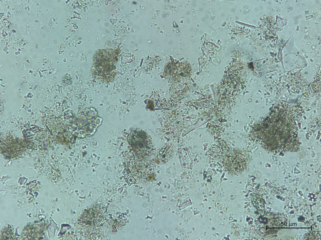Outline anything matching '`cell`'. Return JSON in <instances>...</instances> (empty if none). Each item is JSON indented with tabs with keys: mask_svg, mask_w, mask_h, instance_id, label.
Returning <instances> with one entry per match:
<instances>
[{
	"mask_svg": "<svg viewBox=\"0 0 321 240\" xmlns=\"http://www.w3.org/2000/svg\"><path fill=\"white\" fill-rule=\"evenodd\" d=\"M250 155L239 149L234 148L225 157L224 167L231 175H237L243 172L246 168L250 161Z\"/></svg>",
	"mask_w": 321,
	"mask_h": 240,
	"instance_id": "4",
	"label": "cell"
},
{
	"mask_svg": "<svg viewBox=\"0 0 321 240\" xmlns=\"http://www.w3.org/2000/svg\"><path fill=\"white\" fill-rule=\"evenodd\" d=\"M192 69L189 64L182 62H170L164 71L165 78L172 83L186 80L190 78Z\"/></svg>",
	"mask_w": 321,
	"mask_h": 240,
	"instance_id": "5",
	"label": "cell"
},
{
	"mask_svg": "<svg viewBox=\"0 0 321 240\" xmlns=\"http://www.w3.org/2000/svg\"><path fill=\"white\" fill-rule=\"evenodd\" d=\"M129 141L139 158H148L153 151L154 145L150 136L141 130L133 131L129 135Z\"/></svg>",
	"mask_w": 321,
	"mask_h": 240,
	"instance_id": "3",
	"label": "cell"
},
{
	"mask_svg": "<svg viewBox=\"0 0 321 240\" xmlns=\"http://www.w3.org/2000/svg\"><path fill=\"white\" fill-rule=\"evenodd\" d=\"M174 153V147L169 143L163 147L159 152L157 158L160 164H164L172 158Z\"/></svg>",
	"mask_w": 321,
	"mask_h": 240,
	"instance_id": "7",
	"label": "cell"
},
{
	"mask_svg": "<svg viewBox=\"0 0 321 240\" xmlns=\"http://www.w3.org/2000/svg\"><path fill=\"white\" fill-rule=\"evenodd\" d=\"M298 131L296 116L292 109L286 105H278L252 125L249 138L267 152L280 155L300 150Z\"/></svg>",
	"mask_w": 321,
	"mask_h": 240,
	"instance_id": "1",
	"label": "cell"
},
{
	"mask_svg": "<svg viewBox=\"0 0 321 240\" xmlns=\"http://www.w3.org/2000/svg\"><path fill=\"white\" fill-rule=\"evenodd\" d=\"M118 61V55L114 50L110 49L97 50L93 57V75L103 83L113 82L117 74Z\"/></svg>",
	"mask_w": 321,
	"mask_h": 240,
	"instance_id": "2",
	"label": "cell"
},
{
	"mask_svg": "<svg viewBox=\"0 0 321 240\" xmlns=\"http://www.w3.org/2000/svg\"><path fill=\"white\" fill-rule=\"evenodd\" d=\"M185 80L172 83L170 89V94L174 99L179 100L183 98L187 90Z\"/></svg>",
	"mask_w": 321,
	"mask_h": 240,
	"instance_id": "6",
	"label": "cell"
}]
</instances>
